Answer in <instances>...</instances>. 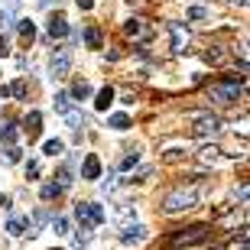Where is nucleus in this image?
<instances>
[{
  "label": "nucleus",
  "mask_w": 250,
  "mask_h": 250,
  "mask_svg": "<svg viewBox=\"0 0 250 250\" xmlns=\"http://www.w3.org/2000/svg\"><path fill=\"white\" fill-rule=\"evenodd\" d=\"M62 195V188L56 186V182H49V186H42V202H52V198H59Z\"/></svg>",
  "instance_id": "obj_27"
},
{
  "label": "nucleus",
  "mask_w": 250,
  "mask_h": 250,
  "mask_svg": "<svg viewBox=\"0 0 250 250\" xmlns=\"http://www.w3.org/2000/svg\"><path fill=\"white\" fill-rule=\"evenodd\" d=\"M198 159H202V163H218V159H221V149L218 146H205L202 153H198Z\"/></svg>",
  "instance_id": "obj_24"
},
{
  "label": "nucleus",
  "mask_w": 250,
  "mask_h": 250,
  "mask_svg": "<svg viewBox=\"0 0 250 250\" xmlns=\"http://www.w3.org/2000/svg\"><path fill=\"white\" fill-rule=\"evenodd\" d=\"M82 179H88V182H94V179H101V159L94 156V153H88L82 163Z\"/></svg>",
  "instance_id": "obj_8"
},
{
  "label": "nucleus",
  "mask_w": 250,
  "mask_h": 250,
  "mask_svg": "<svg viewBox=\"0 0 250 250\" xmlns=\"http://www.w3.org/2000/svg\"><path fill=\"white\" fill-rule=\"evenodd\" d=\"M188 20H208V10L205 7H188Z\"/></svg>",
  "instance_id": "obj_32"
},
{
  "label": "nucleus",
  "mask_w": 250,
  "mask_h": 250,
  "mask_svg": "<svg viewBox=\"0 0 250 250\" xmlns=\"http://www.w3.org/2000/svg\"><path fill=\"white\" fill-rule=\"evenodd\" d=\"M65 121H68V127H72V130H82L84 127V114L82 111H68V114H65Z\"/></svg>",
  "instance_id": "obj_25"
},
{
  "label": "nucleus",
  "mask_w": 250,
  "mask_h": 250,
  "mask_svg": "<svg viewBox=\"0 0 250 250\" xmlns=\"http://www.w3.org/2000/svg\"><path fill=\"white\" fill-rule=\"evenodd\" d=\"M46 33H49V39L68 36V20H65V17H52V20H49V26H46Z\"/></svg>",
  "instance_id": "obj_11"
},
{
  "label": "nucleus",
  "mask_w": 250,
  "mask_h": 250,
  "mask_svg": "<svg viewBox=\"0 0 250 250\" xmlns=\"http://www.w3.org/2000/svg\"><path fill=\"white\" fill-rule=\"evenodd\" d=\"M114 98H117V91H114L111 84H104L101 91L94 94V107H98V111H107V107L114 104Z\"/></svg>",
  "instance_id": "obj_12"
},
{
  "label": "nucleus",
  "mask_w": 250,
  "mask_h": 250,
  "mask_svg": "<svg viewBox=\"0 0 250 250\" xmlns=\"http://www.w3.org/2000/svg\"><path fill=\"white\" fill-rule=\"evenodd\" d=\"M39 3H42V7H52V0H39Z\"/></svg>",
  "instance_id": "obj_38"
},
{
  "label": "nucleus",
  "mask_w": 250,
  "mask_h": 250,
  "mask_svg": "<svg viewBox=\"0 0 250 250\" xmlns=\"http://www.w3.org/2000/svg\"><path fill=\"white\" fill-rule=\"evenodd\" d=\"M143 237H146V228H143V224H130V228H124L121 231V244H140L143 241Z\"/></svg>",
  "instance_id": "obj_10"
},
{
  "label": "nucleus",
  "mask_w": 250,
  "mask_h": 250,
  "mask_svg": "<svg viewBox=\"0 0 250 250\" xmlns=\"http://www.w3.org/2000/svg\"><path fill=\"white\" fill-rule=\"evenodd\" d=\"M26 179H39V163H29L26 166Z\"/></svg>",
  "instance_id": "obj_34"
},
{
  "label": "nucleus",
  "mask_w": 250,
  "mask_h": 250,
  "mask_svg": "<svg viewBox=\"0 0 250 250\" xmlns=\"http://www.w3.org/2000/svg\"><path fill=\"white\" fill-rule=\"evenodd\" d=\"M221 130H224V124H221V117H218V114H202V117L195 121L192 133H195V137H218Z\"/></svg>",
  "instance_id": "obj_5"
},
{
  "label": "nucleus",
  "mask_w": 250,
  "mask_h": 250,
  "mask_svg": "<svg viewBox=\"0 0 250 250\" xmlns=\"http://www.w3.org/2000/svg\"><path fill=\"white\" fill-rule=\"evenodd\" d=\"M0 56H10V42H7V36H0Z\"/></svg>",
  "instance_id": "obj_36"
},
{
  "label": "nucleus",
  "mask_w": 250,
  "mask_h": 250,
  "mask_svg": "<svg viewBox=\"0 0 250 250\" xmlns=\"http://www.w3.org/2000/svg\"><path fill=\"white\" fill-rule=\"evenodd\" d=\"M56 179H59L56 186H59V188H62V192H65V188H68V186H72V182H75V179H72V169H68V166H59V172H56Z\"/></svg>",
  "instance_id": "obj_20"
},
{
  "label": "nucleus",
  "mask_w": 250,
  "mask_h": 250,
  "mask_svg": "<svg viewBox=\"0 0 250 250\" xmlns=\"http://www.w3.org/2000/svg\"><path fill=\"white\" fill-rule=\"evenodd\" d=\"M23 130H26L29 140H36L39 133H42V114H39V111H29L26 121H23Z\"/></svg>",
  "instance_id": "obj_9"
},
{
  "label": "nucleus",
  "mask_w": 250,
  "mask_h": 250,
  "mask_svg": "<svg viewBox=\"0 0 250 250\" xmlns=\"http://www.w3.org/2000/svg\"><path fill=\"white\" fill-rule=\"evenodd\" d=\"M94 7V0H78V10H91Z\"/></svg>",
  "instance_id": "obj_37"
},
{
  "label": "nucleus",
  "mask_w": 250,
  "mask_h": 250,
  "mask_svg": "<svg viewBox=\"0 0 250 250\" xmlns=\"http://www.w3.org/2000/svg\"><path fill=\"white\" fill-rule=\"evenodd\" d=\"M117 221H121L124 228H130V224L137 221V208H133V205H127V202L117 205Z\"/></svg>",
  "instance_id": "obj_13"
},
{
  "label": "nucleus",
  "mask_w": 250,
  "mask_h": 250,
  "mask_svg": "<svg viewBox=\"0 0 250 250\" xmlns=\"http://www.w3.org/2000/svg\"><path fill=\"white\" fill-rule=\"evenodd\" d=\"M124 33H127V36H143L146 26H143V20H140V17H130L127 23H124Z\"/></svg>",
  "instance_id": "obj_15"
},
{
  "label": "nucleus",
  "mask_w": 250,
  "mask_h": 250,
  "mask_svg": "<svg viewBox=\"0 0 250 250\" xmlns=\"http://www.w3.org/2000/svg\"><path fill=\"white\" fill-rule=\"evenodd\" d=\"M198 198H202V192L195 186H179V188H172V192L163 198V211L166 214H179V211H188V208H195L198 205Z\"/></svg>",
  "instance_id": "obj_1"
},
{
  "label": "nucleus",
  "mask_w": 250,
  "mask_h": 250,
  "mask_svg": "<svg viewBox=\"0 0 250 250\" xmlns=\"http://www.w3.org/2000/svg\"><path fill=\"white\" fill-rule=\"evenodd\" d=\"M0 159H3L7 166H10V163H20V149H17V146H7L3 153H0Z\"/></svg>",
  "instance_id": "obj_30"
},
{
  "label": "nucleus",
  "mask_w": 250,
  "mask_h": 250,
  "mask_svg": "<svg viewBox=\"0 0 250 250\" xmlns=\"http://www.w3.org/2000/svg\"><path fill=\"white\" fill-rule=\"evenodd\" d=\"M182 156H186V153H182V149H169V163H179V159H182Z\"/></svg>",
  "instance_id": "obj_35"
},
{
  "label": "nucleus",
  "mask_w": 250,
  "mask_h": 250,
  "mask_svg": "<svg viewBox=\"0 0 250 250\" xmlns=\"http://www.w3.org/2000/svg\"><path fill=\"white\" fill-rule=\"evenodd\" d=\"M49 72H52V78H68V72H72V52L68 49H56L52 59H49Z\"/></svg>",
  "instance_id": "obj_6"
},
{
  "label": "nucleus",
  "mask_w": 250,
  "mask_h": 250,
  "mask_svg": "<svg viewBox=\"0 0 250 250\" xmlns=\"http://www.w3.org/2000/svg\"><path fill=\"white\" fill-rule=\"evenodd\" d=\"M7 234L10 237H23V234H26V221H23V218H10L7 221Z\"/></svg>",
  "instance_id": "obj_19"
},
{
  "label": "nucleus",
  "mask_w": 250,
  "mask_h": 250,
  "mask_svg": "<svg viewBox=\"0 0 250 250\" xmlns=\"http://www.w3.org/2000/svg\"><path fill=\"white\" fill-rule=\"evenodd\" d=\"M68 98H72V101L75 98H78V101H88V98H91V84L88 82H75L72 91H68Z\"/></svg>",
  "instance_id": "obj_14"
},
{
  "label": "nucleus",
  "mask_w": 250,
  "mask_h": 250,
  "mask_svg": "<svg viewBox=\"0 0 250 250\" xmlns=\"http://www.w3.org/2000/svg\"><path fill=\"white\" fill-rule=\"evenodd\" d=\"M107 127L111 130H130V117L127 114H114V117H107Z\"/></svg>",
  "instance_id": "obj_22"
},
{
  "label": "nucleus",
  "mask_w": 250,
  "mask_h": 250,
  "mask_svg": "<svg viewBox=\"0 0 250 250\" xmlns=\"http://www.w3.org/2000/svg\"><path fill=\"white\" fill-rule=\"evenodd\" d=\"M13 140H17V124H0V143H7V146H13Z\"/></svg>",
  "instance_id": "obj_17"
},
{
  "label": "nucleus",
  "mask_w": 250,
  "mask_h": 250,
  "mask_svg": "<svg viewBox=\"0 0 250 250\" xmlns=\"http://www.w3.org/2000/svg\"><path fill=\"white\" fill-rule=\"evenodd\" d=\"M17 29L26 42H33V36H36V23H33V20H17Z\"/></svg>",
  "instance_id": "obj_16"
},
{
  "label": "nucleus",
  "mask_w": 250,
  "mask_h": 250,
  "mask_svg": "<svg viewBox=\"0 0 250 250\" xmlns=\"http://www.w3.org/2000/svg\"><path fill=\"white\" fill-rule=\"evenodd\" d=\"M137 163H140V153H137V149H130V156L121 159V169H133Z\"/></svg>",
  "instance_id": "obj_31"
},
{
  "label": "nucleus",
  "mask_w": 250,
  "mask_h": 250,
  "mask_svg": "<svg viewBox=\"0 0 250 250\" xmlns=\"http://www.w3.org/2000/svg\"><path fill=\"white\" fill-rule=\"evenodd\" d=\"M169 33H172V52L182 56L186 46H188V29L182 26V23H169Z\"/></svg>",
  "instance_id": "obj_7"
},
{
  "label": "nucleus",
  "mask_w": 250,
  "mask_h": 250,
  "mask_svg": "<svg viewBox=\"0 0 250 250\" xmlns=\"http://www.w3.org/2000/svg\"><path fill=\"white\" fill-rule=\"evenodd\" d=\"M84 42H88L91 49H101V42H104L101 29H98V26H88V29H84Z\"/></svg>",
  "instance_id": "obj_18"
},
{
  "label": "nucleus",
  "mask_w": 250,
  "mask_h": 250,
  "mask_svg": "<svg viewBox=\"0 0 250 250\" xmlns=\"http://www.w3.org/2000/svg\"><path fill=\"white\" fill-rule=\"evenodd\" d=\"M205 62H211V65H221V62H224V52H221L218 46H214V49H208V52H205Z\"/></svg>",
  "instance_id": "obj_29"
},
{
  "label": "nucleus",
  "mask_w": 250,
  "mask_h": 250,
  "mask_svg": "<svg viewBox=\"0 0 250 250\" xmlns=\"http://www.w3.org/2000/svg\"><path fill=\"white\" fill-rule=\"evenodd\" d=\"M13 20H17V7H13V3H10L7 10H0V26H10V23H13Z\"/></svg>",
  "instance_id": "obj_28"
},
{
  "label": "nucleus",
  "mask_w": 250,
  "mask_h": 250,
  "mask_svg": "<svg viewBox=\"0 0 250 250\" xmlns=\"http://www.w3.org/2000/svg\"><path fill=\"white\" fill-rule=\"evenodd\" d=\"M211 237V228L208 224H192V228H182V231L172 234V247H188V244H202Z\"/></svg>",
  "instance_id": "obj_2"
},
{
  "label": "nucleus",
  "mask_w": 250,
  "mask_h": 250,
  "mask_svg": "<svg viewBox=\"0 0 250 250\" xmlns=\"http://www.w3.org/2000/svg\"><path fill=\"white\" fill-rule=\"evenodd\" d=\"M10 94L23 101V98H26V82H17V84H13V88H10Z\"/></svg>",
  "instance_id": "obj_33"
},
{
  "label": "nucleus",
  "mask_w": 250,
  "mask_h": 250,
  "mask_svg": "<svg viewBox=\"0 0 250 250\" xmlns=\"http://www.w3.org/2000/svg\"><path fill=\"white\" fill-rule=\"evenodd\" d=\"M244 91V82H221V84H211V101L218 104H234Z\"/></svg>",
  "instance_id": "obj_4"
},
{
  "label": "nucleus",
  "mask_w": 250,
  "mask_h": 250,
  "mask_svg": "<svg viewBox=\"0 0 250 250\" xmlns=\"http://www.w3.org/2000/svg\"><path fill=\"white\" fill-rule=\"evenodd\" d=\"M62 149H65L62 140H46V143H42V153H46V156H59Z\"/></svg>",
  "instance_id": "obj_23"
},
{
  "label": "nucleus",
  "mask_w": 250,
  "mask_h": 250,
  "mask_svg": "<svg viewBox=\"0 0 250 250\" xmlns=\"http://www.w3.org/2000/svg\"><path fill=\"white\" fill-rule=\"evenodd\" d=\"M241 3H244V0H241Z\"/></svg>",
  "instance_id": "obj_39"
},
{
  "label": "nucleus",
  "mask_w": 250,
  "mask_h": 250,
  "mask_svg": "<svg viewBox=\"0 0 250 250\" xmlns=\"http://www.w3.org/2000/svg\"><path fill=\"white\" fill-rule=\"evenodd\" d=\"M52 104H56V111H59V114H68V111H72V98H68V91H59Z\"/></svg>",
  "instance_id": "obj_21"
},
{
  "label": "nucleus",
  "mask_w": 250,
  "mask_h": 250,
  "mask_svg": "<svg viewBox=\"0 0 250 250\" xmlns=\"http://www.w3.org/2000/svg\"><path fill=\"white\" fill-rule=\"evenodd\" d=\"M75 214H78V221H82V224H91V228L107 221V211H104L98 202H78V205H75Z\"/></svg>",
  "instance_id": "obj_3"
},
{
  "label": "nucleus",
  "mask_w": 250,
  "mask_h": 250,
  "mask_svg": "<svg viewBox=\"0 0 250 250\" xmlns=\"http://www.w3.org/2000/svg\"><path fill=\"white\" fill-rule=\"evenodd\" d=\"M52 231L62 234V237H65V234H72V224H68V218H52Z\"/></svg>",
  "instance_id": "obj_26"
}]
</instances>
